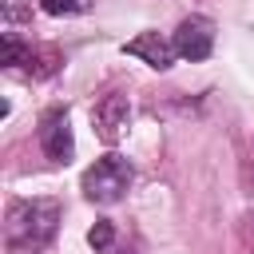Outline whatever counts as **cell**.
Returning a JSON list of instances; mask_svg holds the SVG:
<instances>
[{
    "label": "cell",
    "mask_w": 254,
    "mask_h": 254,
    "mask_svg": "<svg viewBox=\"0 0 254 254\" xmlns=\"http://www.w3.org/2000/svg\"><path fill=\"white\" fill-rule=\"evenodd\" d=\"M60 202L56 198H16L8 206V222H4V238L12 254H40L56 230H60Z\"/></svg>",
    "instance_id": "cell-1"
},
{
    "label": "cell",
    "mask_w": 254,
    "mask_h": 254,
    "mask_svg": "<svg viewBox=\"0 0 254 254\" xmlns=\"http://www.w3.org/2000/svg\"><path fill=\"white\" fill-rule=\"evenodd\" d=\"M131 179H135V167L123 159V155H103V159H95L87 171H83V198L87 202H95V206H111V202H119L123 194H127V187H131Z\"/></svg>",
    "instance_id": "cell-2"
},
{
    "label": "cell",
    "mask_w": 254,
    "mask_h": 254,
    "mask_svg": "<svg viewBox=\"0 0 254 254\" xmlns=\"http://www.w3.org/2000/svg\"><path fill=\"white\" fill-rule=\"evenodd\" d=\"M171 44H175V52H179L183 60H190V64L206 60V56L214 52V20H206V16H187V20L175 28Z\"/></svg>",
    "instance_id": "cell-3"
},
{
    "label": "cell",
    "mask_w": 254,
    "mask_h": 254,
    "mask_svg": "<svg viewBox=\"0 0 254 254\" xmlns=\"http://www.w3.org/2000/svg\"><path fill=\"white\" fill-rule=\"evenodd\" d=\"M91 119H95V135H99L103 143H119V139L127 135V127H131V99H127L123 91H107V95L95 103Z\"/></svg>",
    "instance_id": "cell-4"
},
{
    "label": "cell",
    "mask_w": 254,
    "mask_h": 254,
    "mask_svg": "<svg viewBox=\"0 0 254 254\" xmlns=\"http://www.w3.org/2000/svg\"><path fill=\"white\" fill-rule=\"evenodd\" d=\"M40 147L52 163H71L75 155V139H71V119L64 107H52L44 119H40Z\"/></svg>",
    "instance_id": "cell-5"
},
{
    "label": "cell",
    "mask_w": 254,
    "mask_h": 254,
    "mask_svg": "<svg viewBox=\"0 0 254 254\" xmlns=\"http://www.w3.org/2000/svg\"><path fill=\"white\" fill-rule=\"evenodd\" d=\"M123 52H127V56H139V60H143V64H151L155 71H167V67L175 64V56H179V52H175V44H171V40H163L159 32H143V36L127 40V44H123Z\"/></svg>",
    "instance_id": "cell-6"
},
{
    "label": "cell",
    "mask_w": 254,
    "mask_h": 254,
    "mask_svg": "<svg viewBox=\"0 0 254 254\" xmlns=\"http://www.w3.org/2000/svg\"><path fill=\"white\" fill-rule=\"evenodd\" d=\"M24 64H28V71H32L36 79H44V75H52V71L60 67V56H56L52 48H40V52L28 48V60H24Z\"/></svg>",
    "instance_id": "cell-7"
},
{
    "label": "cell",
    "mask_w": 254,
    "mask_h": 254,
    "mask_svg": "<svg viewBox=\"0 0 254 254\" xmlns=\"http://www.w3.org/2000/svg\"><path fill=\"white\" fill-rule=\"evenodd\" d=\"M87 242H91V250H95V254H107V250H111V242H115V226H111L107 218H99V222L87 230Z\"/></svg>",
    "instance_id": "cell-8"
},
{
    "label": "cell",
    "mask_w": 254,
    "mask_h": 254,
    "mask_svg": "<svg viewBox=\"0 0 254 254\" xmlns=\"http://www.w3.org/2000/svg\"><path fill=\"white\" fill-rule=\"evenodd\" d=\"M40 8L48 16H75V12H83V0H40Z\"/></svg>",
    "instance_id": "cell-9"
},
{
    "label": "cell",
    "mask_w": 254,
    "mask_h": 254,
    "mask_svg": "<svg viewBox=\"0 0 254 254\" xmlns=\"http://www.w3.org/2000/svg\"><path fill=\"white\" fill-rule=\"evenodd\" d=\"M242 187L246 194H254V143L246 147V159H242Z\"/></svg>",
    "instance_id": "cell-10"
}]
</instances>
